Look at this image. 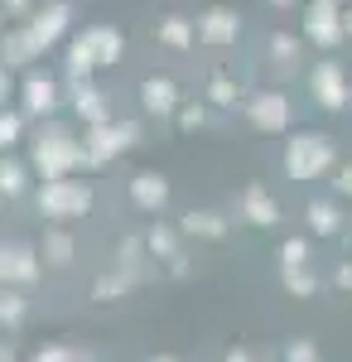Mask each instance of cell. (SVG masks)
I'll return each instance as SVG.
<instances>
[{
    "instance_id": "cell-1",
    "label": "cell",
    "mask_w": 352,
    "mask_h": 362,
    "mask_svg": "<svg viewBox=\"0 0 352 362\" xmlns=\"http://www.w3.org/2000/svg\"><path fill=\"white\" fill-rule=\"evenodd\" d=\"M44 208L49 213H82L87 208V194L82 189H49L44 194Z\"/></svg>"
},
{
    "instance_id": "cell-9",
    "label": "cell",
    "mask_w": 352,
    "mask_h": 362,
    "mask_svg": "<svg viewBox=\"0 0 352 362\" xmlns=\"http://www.w3.org/2000/svg\"><path fill=\"white\" fill-rule=\"evenodd\" d=\"M68 237H49V261H58V266H63V261H68Z\"/></svg>"
},
{
    "instance_id": "cell-12",
    "label": "cell",
    "mask_w": 352,
    "mask_h": 362,
    "mask_svg": "<svg viewBox=\"0 0 352 362\" xmlns=\"http://www.w3.org/2000/svg\"><path fill=\"white\" fill-rule=\"evenodd\" d=\"M290 362H319V353H314L309 343H295V348H290Z\"/></svg>"
},
{
    "instance_id": "cell-13",
    "label": "cell",
    "mask_w": 352,
    "mask_h": 362,
    "mask_svg": "<svg viewBox=\"0 0 352 362\" xmlns=\"http://www.w3.org/2000/svg\"><path fill=\"white\" fill-rule=\"evenodd\" d=\"M121 290H126V280H102V285H97V295H102V300H116Z\"/></svg>"
},
{
    "instance_id": "cell-2",
    "label": "cell",
    "mask_w": 352,
    "mask_h": 362,
    "mask_svg": "<svg viewBox=\"0 0 352 362\" xmlns=\"http://www.w3.org/2000/svg\"><path fill=\"white\" fill-rule=\"evenodd\" d=\"M246 213H251L256 223H275V203L266 194H251V198H246Z\"/></svg>"
},
{
    "instance_id": "cell-4",
    "label": "cell",
    "mask_w": 352,
    "mask_h": 362,
    "mask_svg": "<svg viewBox=\"0 0 352 362\" xmlns=\"http://www.w3.org/2000/svg\"><path fill=\"white\" fill-rule=\"evenodd\" d=\"M285 285H290L295 295H314V276H304L299 266H285Z\"/></svg>"
},
{
    "instance_id": "cell-5",
    "label": "cell",
    "mask_w": 352,
    "mask_h": 362,
    "mask_svg": "<svg viewBox=\"0 0 352 362\" xmlns=\"http://www.w3.org/2000/svg\"><path fill=\"white\" fill-rule=\"evenodd\" d=\"M25 314V300L20 295H0V324H15Z\"/></svg>"
},
{
    "instance_id": "cell-18",
    "label": "cell",
    "mask_w": 352,
    "mask_h": 362,
    "mask_svg": "<svg viewBox=\"0 0 352 362\" xmlns=\"http://www.w3.org/2000/svg\"><path fill=\"white\" fill-rule=\"evenodd\" d=\"M343 189H348V194H352V174H348V179H343Z\"/></svg>"
},
{
    "instance_id": "cell-3",
    "label": "cell",
    "mask_w": 352,
    "mask_h": 362,
    "mask_svg": "<svg viewBox=\"0 0 352 362\" xmlns=\"http://www.w3.org/2000/svg\"><path fill=\"white\" fill-rule=\"evenodd\" d=\"M136 198H140V203H150V208H155V203H164V184H160V179H150V174H145V179L136 184Z\"/></svg>"
},
{
    "instance_id": "cell-11",
    "label": "cell",
    "mask_w": 352,
    "mask_h": 362,
    "mask_svg": "<svg viewBox=\"0 0 352 362\" xmlns=\"http://www.w3.org/2000/svg\"><path fill=\"white\" fill-rule=\"evenodd\" d=\"M150 247L160 251V256H174V237L169 232H150Z\"/></svg>"
},
{
    "instance_id": "cell-14",
    "label": "cell",
    "mask_w": 352,
    "mask_h": 362,
    "mask_svg": "<svg viewBox=\"0 0 352 362\" xmlns=\"http://www.w3.org/2000/svg\"><path fill=\"white\" fill-rule=\"evenodd\" d=\"M285 266H304V242H290L285 247Z\"/></svg>"
},
{
    "instance_id": "cell-7",
    "label": "cell",
    "mask_w": 352,
    "mask_h": 362,
    "mask_svg": "<svg viewBox=\"0 0 352 362\" xmlns=\"http://www.w3.org/2000/svg\"><path fill=\"white\" fill-rule=\"evenodd\" d=\"M309 223L319 227V232H333V227H338V213H333V208H314V213H309Z\"/></svg>"
},
{
    "instance_id": "cell-8",
    "label": "cell",
    "mask_w": 352,
    "mask_h": 362,
    "mask_svg": "<svg viewBox=\"0 0 352 362\" xmlns=\"http://www.w3.org/2000/svg\"><path fill=\"white\" fill-rule=\"evenodd\" d=\"M309 165H314V169L324 165V145H314V150H299V160H295V169H299V174H304V169H309Z\"/></svg>"
},
{
    "instance_id": "cell-10",
    "label": "cell",
    "mask_w": 352,
    "mask_h": 362,
    "mask_svg": "<svg viewBox=\"0 0 352 362\" xmlns=\"http://www.w3.org/2000/svg\"><path fill=\"white\" fill-rule=\"evenodd\" d=\"M34 362H78V353H68V348H44Z\"/></svg>"
},
{
    "instance_id": "cell-17",
    "label": "cell",
    "mask_w": 352,
    "mask_h": 362,
    "mask_svg": "<svg viewBox=\"0 0 352 362\" xmlns=\"http://www.w3.org/2000/svg\"><path fill=\"white\" fill-rule=\"evenodd\" d=\"M227 362H251V353H242V348H237V353H227Z\"/></svg>"
},
{
    "instance_id": "cell-19",
    "label": "cell",
    "mask_w": 352,
    "mask_h": 362,
    "mask_svg": "<svg viewBox=\"0 0 352 362\" xmlns=\"http://www.w3.org/2000/svg\"><path fill=\"white\" fill-rule=\"evenodd\" d=\"M150 362H174V358H150Z\"/></svg>"
},
{
    "instance_id": "cell-6",
    "label": "cell",
    "mask_w": 352,
    "mask_h": 362,
    "mask_svg": "<svg viewBox=\"0 0 352 362\" xmlns=\"http://www.w3.org/2000/svg\"><path fill=\"white\" fill-rule=\"evenodd\" d=\"M184 227H189V232H203V237H217V232H222V223H217V218H208V213H193Z\"/></svg>"
},
{
    "instance_id": "cell-16",
    "label": "cell",
    "mask_w": 352,
    "mask_h": 362,
    "mask_svg": "<svg viewBox=\"0 0 352 362\" xmlns=\"http://www.w3.org/2000/svg\"><path fill=\"white\" fill-rule=\"evenodd\" d=\"M338 285H343V290H352V266H343V271H338Z\"/></svg>"
},
{
    "instance_id": "cell-15",
    "label": "cell",
    "mask_w": 352,
    "mask_h": 362,
    "mask_svg": "<svg viewBox=\"0 0 352 362\" xmlns=\"http://www.w3.org/2000/svg\"><path fill=\"white\" fill-rule=\"evenodd\" d=\"M0 189L15 194V189H20V169H0Z\"/></svg>"
}]
</instances>
